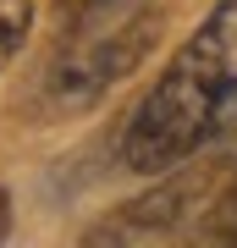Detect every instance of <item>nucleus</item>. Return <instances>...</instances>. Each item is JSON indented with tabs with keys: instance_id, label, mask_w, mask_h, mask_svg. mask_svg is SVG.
<instances>
[{
	"instance_id": "f257e3e1",
	"label": "nucleus",
	"mask_w": 237,
	"mask_h": 248,
	"mask_svg": "<svg viewBox=\"0 0 237 248\" xmlns=\"http://www.w3.org/2000/svg\"><path fill=\"white\" fill-rule=\"evenodd\" d=\"M237 110V0H215V11L193 28L182 50L171 55L166 78L138 99L127 133L122 166L138 177H171L182 160L221 138Z\"/></svg>"
},
{
	"instance_id": "f03ea898",
	"label": "nucleus",
	"mask_w": 237,
	"mask_h": 248,
	"mask_svg": "<svg viewBox=\"0 0 237 248\" xmlns=\"http://www.w3.org/2000/svg\"><path fill=\"white\" fill-rule=\"evenodd\" d=\"M155 45V17H132L111 33H88L78 39L44 78V105L50 110H83L111 89L116 78H127L143 61V50Z\"/></svg>"
},
{
	"instance_id": "7ed1b4c3",
	"label": "nucleus",
	"mask_w": 237,
	"mask_h": 248,
	"mask_svg": "<svg viewBox=\"0 0 237 248\" xmlns=\"http://www.w3.org/2000/svg\"><path fill=\"white\" fill-rule=\"evenodd\" d=\"M28 28H33V0H0V66H11Z\"/></svg>"
},
{
	"instance_id": "20e7f679",
	"label": "nucleus",
	"mask_w": 237,
	"mask_h": 248,
	"mask_svg": "<svg viewBox=\"0 0 237 248\" xmlns=\"http://www.w3.org/2000/svg\"><path fill=\"white\" fill-rule=\"evenodd\" d=\"M210 149H226V155H237V110H232V122L221 127V138L210 143Z\"/></svg>"
},
{
	"instance_id": "39448f33",
	"label": "nucleus",
	"mask_w": 237,
	"mask_h": 248,
	"mask_svg": "<svg viewBox=\"0 0 237 248\" xmlns=\"http://www.w3.org/2000/svg\"><path fill=\"white\" fill-rule=\"evenodd\" d=\"M6 221H11V199H6V187H0V237H6Z\"/></svg>"
},
{
	"instance_id": "423d86ee",
	"label": "nucleus",
	"mask_w": 237,
	"mask_h": 248,
	"mask_svg": "<svg viewBox=\"0 0 237 248\" xmlns=\"http://www.w3.org/2000/svg\"><path fill=\"white\" fill-rule=\"evenodd\" d=\"M88 6H99V0H66V11H88Z\"/></svg>"
}]
</instances>
